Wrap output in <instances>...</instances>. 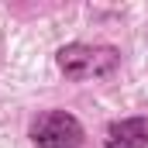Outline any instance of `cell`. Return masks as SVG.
Listing matches in <instances>:
<instances>
[{"label": "cell", "instance_id": "obj_1", "mask_svg": "<svg viewBox=\"0 0 148 148\" xmlns=\"http://www.w3.org/2000/svg\"><path fill=\"white\" fill-rule=\"evenodd\" d=\"M59 73L73 83L83 79H107L121 69V52L114 45H86V41H69L55 52Z\"/></svg>", "mask_w": 148, "mask_h": 148}, {"label": "cell", "instance_id": "obj_3", "mask_svg": "<svg viewBox=\"0 0 148 148\" xmlns=\"http://www.w3.org/2000/svg\"><path fill=\"white\" fill-rule=\"evenodd\" d=\"M103 148H148V117H121L103 127Z\"/></svg>", "mask_w": 148, "mask_h": 148}, {"label": "cell", "instance_id": "obj_2", "mask_svg": "<svg viewBox=\"0 0 148 148\" xmlns=\"http://www.w3.org/2000/svg\"><path fill=\"white\" fill-rule=\"evenodd\" d=\"M31 145L35 148H83L86 127L69 110H45L31 124Z\"/></svg>", "mask_w": 148, "mask_h": 148}]
</instances>
